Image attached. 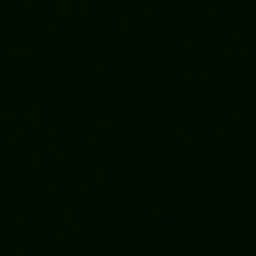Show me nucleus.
<instances>
[]
</instances>
